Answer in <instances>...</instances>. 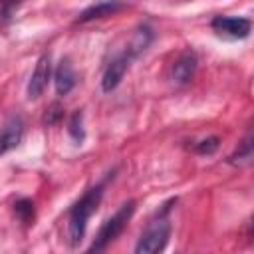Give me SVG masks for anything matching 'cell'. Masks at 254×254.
<instances>
[{
  "label": "cell",
  "instance_id": "cell-1",
  "mask_svg": "<svg viewBox=\"0 0 254 254\" xmlns=\"http://www.w3.org/2000/svg\"><path fill=\"white\" fill-rule=\"evenodd\" d=\"M103 189H105V181L87 189L85 194L69 208V212H67V238H69L71 246H75L83 240L85 230H87V222H89L91 214L99 208V202L103 198Z\"/></svg>",
  "mask_w": 254,
  "mask_h": 254
},
{
  "label": "cell",
  "instance_id": "cell-2",
  "mask_svg": "<svg viewBox=\"0 0 254 254\" xmlns=\"http://www.w3.org/2000/svg\"><path fill=\"white\" fill-rule=\"evenodd\" d=\"M133 212H135V200L123 202V204L117 208V212H115L113 216H109V218L101 224V228L97 230V234H95L91 246L85 250V254H103V252L109 248V244H113L115 238H117V236L123 232V228L129 224Z\"/></svg>",
  "mask_w": 254,
  "mask_h": 254
},
{
  "label": "cell",
  "instance_id": "cell-3",
  "mask_svg": "<svg viewBox=\"0 0 254 254\" xmlns=\"http://www.w3.org/2000/svg\"><path fill=\"white\" fill-rule=\"evenodd\" d=\"M169 204H163V210H161L159 218L151 220V224L139 236L133 254H159V252H163V248L167 246L169 236H171V222L167 218Z\"/></svg>",
  "mask_w": 254,
  "mask_h": 254
},
{
  "label": "cell",
  "instance_id": "cell-4",
  "mask_svg": "<svg viewBox=\"0 0 254 254\" xmlns=\"http://www.w3.org/2000/svg\"><path fill=\"white\" fill-rule=\"evenodd\" d=\"M210 28L228 40H244L252 32V22L242 16H214Z\"/></svg>",
  "mask_w": 254,
  "mask_h": 254
},
{
  "label": "cell",
  "instance_id": "cell-5",
  "mask_svg": "<svg viewBox=\"0 0 254 254\" xmlns=\"http://www.w3.org/2000/svg\"><path fill=\"white\" fill-rule=\"evenodd\" d=\"M50 77H52V56L50 54H44L36 62V67H34L32 77L28 81V87H26L28 99H38L46 91Z\"/></svg>",
  "mask_w": 254,
  "mask_h": 254
},
{
  "label": "cell",
  "instance_id": "cell-6",
  "mask_svg": "<svg viewBox=\"0 0 254 254\" xmlns=\"http://www.w3.org/2000/svg\"><path fill=\"white\" fill-rule=\"evenodd\" d=\"M24 137V119L20 115H10L0 127V155L16 149Z\"/></svg>",
  "mask_w": 254,
  "mask_h": 254
},
{
  "label": "cell",
  "instance_id": "cell-7",
  "mask_svg": "<svg viewBox=\"0 0 254 254\" xmlns=\"http://www.w3.org/2000/svg\"><path fill=\"white\" fill-rule=\"evenodd\" d=\"M129 62H131V56H129L127 52H123V54L115 56V58L107 64V67H105V71H103V77H101V89H103L105 93L113 91V89L121 83L125 71L129 69Z\"/></svg>",
  "mask_w": 254,
  "mask_h": 254
},
{
  "label": "cell",
  "instance_id": "cell-8",
  "mask_svg": "<svg viewBox=\"0 0 254 254\" xmlns=\"http://www.w3.org/2000/svg\"><path fill=\"white\" fill-rule=\"evenodd\" d=\"M196 54L194 52H185L177 58V62L173 64L171 67V79L177 83V85H185L189 83L192 77H194V71H196Z\"/></svg>",
  "mask_w": 254,
  "mask_h": 254
},
{
  "label": "cell",
  "instance_id": "cell-9",
  "mask_svg": "<svg viewBox=\"0 0 254 254\" xmlns=\"http://www.w3.org/2000/svg\"><path fill=\"white\" fill-rule=\"evenodd\" d=\"M54 85H56L58 95H67L75 87V71H73L69 58H62V62L58 64L54 71Z\"/></svg>",
  "mask_w": 254,
  "mask_h": 254
},
{
  "label": "cell",
  "instance_id": "cell-10",
  "mask_svg": "<svg viewBox=\"0 0 254 254\" xmlns=\"http://www.w3.org/2000/svg\"><path fill=\"white\" fill-rule=\"evenodd\" d=\"M121 8H123V4H119V2H97V4L87 6L83 12H79L77 18H75V22L77 24H83V22H91L95 18H105V16L115 14Z\"/></svg>",
  "mask_w": 254,
  "mask_h": 254
},
{
  "label": "cell",
  "instance_id": "cell-11",
  "mask_svg": "<svg viewBox=\"0 0 254 254\" xmlns=\"http://www.w3.org/2000/svg\"><path fill=\"white\" fill-rule=\"evenodd\" d=\"M151 42H153V30H151V26L143 24V26L137 28V32H135V36H133V40H131V44H129V48H127L125 52H127V54L131 56V60H133V58H137L141 52H145Z\"/></svg>",
  "mask_w": 254,
  "mask_h": 254
},
{
  "label": "cell",
  "instance_id": "cell-12",
  "mask_svg": "<svg viewBox=\"0 0 254 254\" xmlns=\"http://www.w3.org/2000/svg\"><path fill=\"white\" fill-rule=\"evenodd\" d=\"M14 214L24 224H34L36 218V204L32 198H20L14 202Z\"/></svg>",
  "mask_w": 254,
  "mask_h": 254
},
{
  "label": "cell",
  "instance_id": "cell-13",
  "mask_svg": "<svg viewBox=\"0 0 254 254\" xmlns=\"http://www.w3.org/2000/svg\"><path fill=\"white\" fill-rule=\"evenodd\" d=\"M67 133H69V137H71V141L75 143V145H81L83 141H85V129H83V113L77 109L71 117H69V121H67Z\"/></svg>",
  "mask_w": 254,
  "mask_h": 254
},
{
  "label": "cell",
  "instance_id": "cell-14",
  "mask_svg": "<svg viewBox=\"0 0 254 254\" xmlns=\"http://www.w3.org/2000/svg\"><path fill=\"white\" fill-rule=\"evenodd\" d=\"M252 159V135L248 133L246 139L240 143V147L228 157V163L230 165H242V163H248Z\"/></svg>",
  "mask_w": 254,
  "mask_h": 254
},
{
  "label": "cell",
  "instance_id": "cell-15",
  "mask_svg": "<svg viewBox=\"0 0 254 254\" xmlns=\"http://www.w3.org/2000/svg\"><path fill=\"white\" fill-rule=\"evenodd\" d=\"M218 147H220V139L218 137H206V139H202V141H198L194 145V153H198V155H212Z\"/></svg>",
  "mask_w": 254,
  "mask_h": 254
},
{
  "label": "cell",
  "instance_id": "cell-16",
  "mask_svg": "<svg viewBox=\"0 0 254 254\" xmlns=\"http://www.w3.org/2000/svg\"><path fill=\"white\" fill-rule=\"evenodd\" d=\"M16 8H18V6H14V4H10V6H0V30L12 20V14L16 12Z\"/></svg>",
  "mask_w": 254,
  "mask_h": 254
},
{
  "label": "cell",
  "instance_id": "cell-17",
  "mask_svg": "<svg viewBox=\"0 0 254 254\" xmlns=\"http://www.w3.org/2000/svg\"><path fill=\"white\" fill-rule=\"evenodd\" d=\"M60 117H62V107H60L58 103H54V105L48 109V113H46V119H44V121H46L48 125H54V123H58V119H60Z\"/></svg>",
  "mask_w": 254,
  "mask_h": 254
}]
</instances>
